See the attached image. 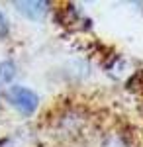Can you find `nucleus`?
<instances>
[{"label":"nucleus","mask_w":143,"mask_h":147,"mask_svg":"<svg viewBox=\"0 0 143 147\" xmlns=\"http://www.w3.org/2000/svg\"><path fill=\"white\" fill-rule=\"evenodd\" d=\"M6 98L12 106L18 110V112L30 116L37 110V104H39V98L37 94L32 90V88H26V86H20V84H14L8 88L6 92Z\"/></svg>","instance_id":"f257e3e1"},{"label":"nucleus","mask_w":143,"mask_h":147,"mask_svg":"<svg viewBox=\"0 0 143 147\" xmlns=\"http://www.w3.org/2000/svg\"><path fill=\"white\" fill-rule=\"evenodd\" d=\"M84 129V118L75 112H65L55 125V134L63 137H77Z\"/></svg>","instance_id":"f03ea898"},{"label":"nucleus","mask_w":143,"mask_h":147,"mask_svg":"<svg viewBox=\"0 0 143 147\" xmlns=\"http://www.w3.org/2000/svg\"><path fill=\"white\" fill-rule=\"evenodd\" d=\"M14 6L30 20H41L47 14V2H14Z\"/></svg>","instance_id":"7ed1b4c3"},{"label":"nucleus","mask_w":143,"mask_h":147,"mask_svg":"<svg viewBox=\"0 0 143 147\" xmlns=\"http://www.w3.org/2000/svg\"><path fill=\"white\" fill-rule=\"evenodd\" d=\"M0 147H37V145H35V137L30 131H16L12 136L4 137L0 141Z\"/></svg>","instance_id":"20e7f679"},{"label":"nucleus","mask_w":143,"mask_h":147,"mask_svg":"<svg viewBox=\"0 0 143 147\" xmlns=\"http://www.w3.org/2000/svg\"><path fill=\"white\" fill-rule=\"evenodd\" d=\"M16 77V65L12 61H2L0 63V84H10Z\"/></svg>","instance_id":"39448f33"},{"label":"nucleus","mask_w":143,"mask_h":147,"mask_svg":"<svg viewBox=\"0 0 143 147\" xmlns=\"http://www.w3.org/2000/svg\"><path fill=\"white\" fill-rule=\"evenodd\" d=\"M6 34H8V22H6L4 14L0 12V37H4Z\"/></svg>","instance_id":"423d86ee"}]
</instances>
